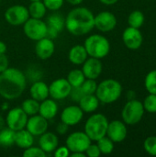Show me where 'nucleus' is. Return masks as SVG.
<instances>
[{"label":"nucleus","instance_id":"obj_1","mask_svg":"<svg viewBox=\"0 0 156 157\" xmlns=\"http://www.w3.org/2000/svg\"><path fill=\"white\" fill-rule=\"evenodd\" d=\"M27 86L26 76L19 69L8 67L0 73V96L6 100L18 98Z\"/></svg>","mask_w":156,"mask_h":157},{"label":"nucleus","instance_id":"obj_2","mask_svg":"<svg viewBox=\"0 0 156 157\" xmlns=\"http://www.w3.org/2000/svg\"><path fill=\"white\" fill-rule=\"evenodd\" d=\"M65 28L72 35H86L95 28V16L86 7H75L65 17Z\"/></svg>","mask_w":156,"mask_h":157},{"label":"nucleus","instance_id":"obj_3","mask_svg":"<svg viewBox=\"0 0 156 157\" xmlns=\"http://www.w3.org/2000/svg\"><path fill=\"white\" fill-rule=\"evenodd\" d=\"M122 93V86L120 83L115 79H106L97 85L96 96L99 102L104 104H110L117 101Z\"/></svg>","mask_w":156,"mask_h":157},{"label":"nucleus","instance_id":"obj_4","mask_svg":"<svg viewBox=\"0 0 156 157\" xmlns=\"http://www.w3.org/2000/svg\"><path fill=\"white\" fill-rule=\"evenodd\" d=\"M108 121L106 116L101 113L90 116L85 124V132L91 141L97 142L100 138L107 135Z\"/></svg>","mask_w":156,"mask_h":157},{"label":"nucleus","instance_id":"obj_5","mask_svg":"<svg viewBox=\"0 0 156 157\" xmlns=\"http://www.w3.org/2000/svg\"><path fill=\"white\" fill-rule=\"evenodd\" d=\"M86 51L90 57L102 59L106 57L110 51V43L108 39L99 34L89 36L84 44Z\"/></svg>","mask_w":156,"mask_h":157},{"label":"nucleus","instance_id":"obj_6","mask_svg":"<svg viewBox=\"0 0 156 157\" xmlns=\"http://www.w3.org/2000/svg\"><path fill=\"white\" fill-rule=\"evenodd\" d=\"M144 114V108L141 101L132 99L128 101L121 112L123 121L129 125H134L141 121Z\"/></svg>","mask_w":156,"mask_h":157},{"label":"nucleus","instance_id":"obj_7","mask_svg":"<svg viewBox=\"0 0 156 157\" xmlns=\"http://www.w3.org/2000/svg\"><path fill=\"white\" fill-rule=\"evenodd\" d=\"M23 29L25 35L35 41L47 35V24L42 19L39 18L29 17V19L23 24Z\"/></svg>","mask_w":156,"mask_h":157},{"label":"nucleus","instance_id":"obj_8","mask_svg":"<svg viewBox=\"0 0 156 157\" xmlns=\"http://www.w3.org/2000/svg\"><path fill=\"white\" fill-rule=\"evenodd\" d=\"M29 17V10L26 6L16 5L8 7L5 12L6 21L12 26H21Z\"/></svg>","mask_w":156,"mask_h":157},{"label":"nucleus","instance_id":"obj_9","mask_svg":"<svg viewBox=\"0 0 156 157\" xmlns=\"http://www.w3.org/2000/svg\"><path fill=\"white\" fill-rule=\"evenodd\" d=\"M91 140L89 137L86 134V132H75L71 133L65 142L66 147L69 149L70 152H81L85 153L86 148L91 144Z\"/></svg>","mask_w":156,"mask_h":157},{"label":"nucleus","instance_id":"obj_10","mask_svg":"<svg viewBox=\"0 0 156 157\" xmlns=\"http://www.w3.org/2000/svg\"><path fill=\"white\" fill-rule=\"evenodd\" d=\"M29 116L21 108H14L8 111L6 118V124L8 128L17 132L26 128Z\"/></svg>","mask_w":156,"mask_h":157},{"label":"nucleus","instance_id":"obj_11","mask_svg":"<svg viewBox=\"0 0 156 157\" xmlns=\"http://www.w3.org/2000/svg\"><path fill=\"white\" fill-rule=\"evenodd\" d=\"M71 89L72 86L67 79L59 78L49 86V96L54 100H62L69 96Z\"/></svg>","mask_w":156,"mask_h":157},{"label":"nucleus","instance_id":"obj_12","mask_svg":"<svg viewBox=\"0 0 156 157\" xmlns=\"http://www.w3.org/2000/svg\"><path fill=\"white\" fill-rule=\"evenodd\" d=\"M117 18L114 14L108 11H103L95 16V28L102 32H108L115 29Z\"/></svg>","mask_w":156,"mask_h":157},{"label":"nucleus","instance_id":"obj_13","mask_svg":"<svg viewBox=\"0 0 156 157\" xmlns=\"http://www.w3.org/2000/svg\"><path fill=\"white\" fill-rule=\"evenodd\" d=\"M48 120L43 118L40 115H33L28 119L26 129L33 136H40L48 130Z\"/></svg>","mask_w":156,"mask_h":157},{"label":"nucleus","instance_id":"obj_14","mask_svg":"<svg viewBox=\"0 0 156 157\" xmlns=\"http://www.w3.org/2000/svg\"><path fill=\"white\" fill-rule=\"evenodd\" d=\"M122 40L125 46L130 50H137L143 44V35L139 29L129 27L122 34Z\"/></svg>","mask_w":156,"mask_h":157},{"label":"nucleus","instance_id":"obj_15","mask_svg":"<svg viewBox=\"0 0 156 157\" xmlns=\"http://www.w3.org/2000/svg\"><path fill=\"white\" fill-rule=\"evenodd\" d=\"M47 38L55 39L58 34L65 27V18L61 14H52L49 17L47 21Z\"/></svg>","mask_w":156,"mask_h":157},{"label":"nucleus","instance_id":"obj_16","mask_svg":"<svg viewBox=\"0 0 156 157\" xmlns=\"http://www.w3.org/2000/svg\"><path fill=\"white\" fill-rule=\"evenodd\" d=\"M127 128L124 122L120 121H113L108 122L107 135L114 143H120L127 136Z\"/></svg>","mask_w":156,"mask_h":157},{"label":"nucleus","instance_id":"obj_17","mask_svg":"<svg viewBox=\"0 0 156 157\" xmlns=\"http://www.w3.org/2000/svg\"><path fill=\"white\" fill-rule=\"evenodd\" d=\"M84 117V112L79 106H69L65 108L61 114V121L68 126L78 124Z\"/></svg>","mask_w":156,"mask_h":157},{"label":"nucleus","instance_id":"obj_18","mask_svg":"<svg viewBox=\"0 0 156 157\" xmlns=\"http://www.w3.org/2000/svg\"><path fill=\"white\" fill-rule=\"evenodd\" d=\"M55 45L51 39L44 37L39 40L35 45V52L38 58L41 60H47L54 53Z\"/></svg>","mask_w":156,"mask_h":157},{"label":"nucleus","instance_id":"obj_19","mask_svg":"<svg viewBox=\"0 0 156 157\" xmlns=\"http://www.w3.org/2000/svg\"><path fill=\"white\" fill-rule=\"evenodd\" d=\"M103 65L100 62V59L90 57L86 59L83 63L82 71L87 79H97L102 73Z\"/></svg>","mask_w":156,"mask_h":157},{"label":"nucleus","instance_id":"obj_20","mask_svg":"<svg viewBox=\"0 0 156 157\" xmlns=\"http://www.w3.org/2000/svg\"><path fill=\"white\" fill-rule=\"evenodd\" d=\"M58 144H59L58 137L52 132H46L40 136V140H39L40 148L42 151H44L46 154L54 152L58 147Z\"/></svg>","mask_w":156,"mask_h":157},{"label":"nucleus","instance_id":"obj_21","mask_svg":"<svg viewBox=\"0 0 156 157\" xmlns=\"http://www.w3.org/2000/svg\"><path fill=\"white\" fill-rule=\"evenodd\" d=\"M58 113V106L54 99L46 98L45 100L41 101L40 104V109L39 114L45 118L46 120H51L53 119Z\"/></svg>","mask_w":156,"mask_h":157},{"label":"nucleus","instance_id":"obj_22","mask_svg":"<svg viewBox=\"0 0 156 157\" xmlns=\"http://www.w3.org/2000/svg\"><path fill=\"white\" fill-rule=\"evenodd\" d=\"M29 94L32 98L41 102L49 97V86L42 81H36L30 86Z\"/></svg>","mask_w":156,"mask_h":157},{"label":"nucleus","instance_id":"obj_23","mask_svg":"<svg viewBox=\"0 0 156 157\" xmlns=\"http://www.w3.org/2000/svg\"><path fill=\"white\" fill-rule=\"evenodd\" d=\"M33 143H34V136L27 129H22V130L16 132L15 144L17 147L25 150L32 146Z\"/></svg>","mask_w":156,"mask_h":157},{"label":"nucleus","instance_id":"obj_24","mask_svg":"<svg viewBox=\"0 0 156 157\" xmlns=\"http://www.w3.org/2000/svg\"><path fill=\"white\" fill-rule=\"evenodd\" d=\"M78 106L86 113H92L96 111L99 106V100L95 94L84 95V97L78 102Z\"/></svg>","mask_w":156,"mask_h":157},{"label":"nucleus","instance_id":"obj_25","mask_svg":"<svg viewBox=\"0 0 156 157\" xmlns=\"http://www.w3.org/2000/svg\"><path fill=\"white\" fill-rule=\"evenodd\" d=\"M87 52L85 46L83 45H74L69 51V60L73 64L81 65L87 59Z\"/></svg>","mask_w":156,"mask_h":157},{"label":"nucleus","instance_id":"obj_26","mask_svg":"<svg viewBox=\"0 0 156 157\" xmlns=\"http://www.w3.org/2000/svg\"><path fill=\"white\" fill-rule=\"evenodd\" d=\"M28 10H29V17L42 19L46 15L47 8L43 4V2L40 0V1H31V3L28 7Z\"/></svg>","mask_w":156,"mask_h":157},{"label":"nucleus","instance_id":"obj_27","mask_svg":"<svg viewBox=\"0 0 156 157\" xmlns=\"http://www.w3.org/2000/svg\"><path fill=\"white\" fill-rule=\"evenodd\" d=\"M16 132L8 127H4L0 130V145L4 147H10L15 144Z\"/></svg>","mask_w":156,"mask_h":157},{"label":"nucleus","instance_id":"obj_28","mask_svg":"<svg viewBox=\"0 0 156 157\" xmlns=\"http://www.w3.org/2000/svg\"><path fill=\"white\" fill-rule=\"evenodd\" d=\"M66 79L68 80L72 87H78L82 86V84L86 80V76L82 70L74 69L68 74V76Z\"/></svg>","mask_w":156,"mask_h":157},{"label":"nucleus","instance_id":"obj_29","mask_svg":"<svg viewBox=\"0 0 156 157\" xmlns=\"http://www.w3.org/2000/svg\"><path fill=\"white\" fill-rule=\"evenodd\" d=\"M21 109L25 111V113L30 117L33 115H36L39 113V109H40V103L39 101H37L34 98H28L25 99L22 104H21Z\"/></svg>","mask_w":156,"mask_h":157},{"label":"nucleus","instance_id":"obj_30","mask_svg":"<svg viewBox=\"0 0 156 157\" xmlns=\"http://www.w3.org/2000/svg\"><path fill=\"white\" fill-rule=\"evenodd\" d=\"M97 144L102 155H109L114 150V142L107 136H104L97 140Z\"/></svg>","mask_w":156,"mask_h":157},{"label":"nucleus","instance_id":"obj_31","mask_svg":"<svg viewBox=\"0 0 156 157\" xmlns=\"http://www.w3.org/2000/svg\"><path fill=\"white\" fill-rule=\"evenodd\" d=\"M143 22H144V15L140 10L132 11L128 17V23L130 27L132 28L140 29L143 26Z\"/></svg>","mask_w":156,"mask_h":157},{"label":"nucleus","instance_id":"obj_32","mask_svg":"<svg viewBox=\"0 0 156 157\" xmlns=\"http://www.w3.org/2000/svg\"><path fill=\"white\" fill-rule=\"evenodd\" d=\"M144 85L150 94L156 95V70H153L145 77Z\"/></svg>","mask_w":156,"mask_h":157},{"label":"nucleus","instance_id":"obj_33","mask_svg":"<svg viewBox=\"0 0 156 157\" xmlns=\"http://www.w3.org/2000/svg\"><path fill=\"white\" fill-rule=\"evenodd\" d=\"M97 87V84L95 79H87L84 81V83L81 86V88L85 95H92L96 94Z\"/></svg>","mask_w":156,"mask_h":157},{"label":"nucleus","instance_id":"obj_34","mask_svg":"<svg viewBox=\"0 0 156 157\" xmlns=\"http://www.w3.org/2000/svg\"><path fill=\"white\" fill-rule=\"evenodd\" d=\"M143 105L146 111L150 113H156V95L150 94L147 96Z\"/></svg>","mask_w":156,"mask_h":157},{"label":"nucleus","instance_id":"obj_35","mask_svg":"<svg viewBox=\"0 0 156 157\" xmlns=\"http://www.w3.org/2000/svg\"><path fill=\"white\" fill-rule=\"evenodd\" d=\"M144 150L151 155L156 156V136H150L144 141Z\"/></svg>","mask_w":156,"mask_h":157},{"label":"nucleus","instance_id":"obj_36","mask_svg":"<svg viewBox=\"0 0 156 157\" xmlns=\"http://www.w3.org/2000/svg\"><path fill=\"white\" fill-rule=\"evenodd\" d=\"M46 153L42 151L40 147H34L30 146L27 149H25L23 155L25 157H44L46 156Z\"/></svg>","mask_w":156,"mask_h":157},{"label":"nucleus","instance_id":"obj_37","mask_svg":"<svg viewBox=\"0 0 156 157\" xmlns=\"http://www.w3.org/2000/svg\"><path fill=\"white\" fill-rule=\"evenodd\" d=\"M41 1L45 5L46 8L51 11L59 10L63 6L64 2V0H41Z\"/></svg>","mask_w":156,"mask_h":157},{"label":"nucleus","instance_id":"obj_38","mask_svg":"<svg viewBox=\"0 0 156 157\" xmlns=\"http://www.w3.org/2000/svg\"><path fill=\"white\" fill-rule=\"evenodd\" d=\"M84 92L81 88V86H78V87H72L71 89V92L69 94L71 99L74 102H79L80 99L84 97Z\"/></svg>","mask_w":156,"mask_h":157},{"label":"nucleus","instance_id":"obj_39","mask_svg":"<svg viewBox=\"0 0 156 157\" xmlns=\"http://www.w3.org/2000/svg\"><path fill=\"white\" fill-rule=\"evenodd\" d=\"M85 154H86V156L89 157H98L100 156V155H101L97 144H90L89 146L86 148Z\"/></svg>","mask_w":156,"mask_h":157},{"label":"nucleus","instance_id":"obj_40","mask_svg":"<svg viewBox=\"0 0 156 157\" xmlns=\"http://www.w3.org/2000/svg\"><path fill=\"white\" fill-rule=\"evenodd\" d=\"M54 156L55 157H68L70 156V151L66 146L57 147L54 151Z\"/></svg>","mask_w":156,"mask_h":157},{"label":"nucleus","instance_id":"obj_41","mask_svg":"<svg viewBox=\"0 0 156 157\" xmlns=\"http://www.w3.org/2000/svg\"><path fill=\"white\" fill-rule=\"evenodd\" d=\"M9 62L6 53H0V73L8 68Z\"/></svg>","mask_w":156,"mask_h":157},{"label":"nucleus","instance_id":"obj_42","mask_svg":"<svg viewBox=\"0 0 156 157\" xmlns=\"http://www.w3.org/2000/svg\"><path fill=\"white\" fill-rule=\"evenodd\" d=\"M68 125L67 124H65V123H63V121L61 122V123H59L58 125H57V128H56V131H57V132L60 134V135H64L66 132H67V131H68Z\"/></svg>","mask_w":156,"mask_h":157},{"label":"nucleus","instance_id":"obj_43","mask_svg":"<svg viewBox=\"0 0 156 157\" xmlns=\"http://www.w3.org/2000/svg\"><path fill=\"white\" fill-rule=\"evenodd\" d=\"M102 4L104 5H107V6H111V5H114L116 4L119 0H99Z\"/></svg>","mask_w":156,"mask_h":157},{"label":"nucleus","instance_id":"obj_44","mask_svg":"<svg viewBox=\"0 0 156 157\" xmlns=\"http://www.w3.org/2000/svg\"><path fill=\"white\" fill-rule=\"evenodd\" d=\"M6 45L5 42L0 40V53H6Z\"/></svg>","mask_w":156,"mask_h":157},{"label":"nucleus","instance_id":"obj_45","mask_svg":"<svg viewBox=\"0 0 156 157\" xmlns=\"http://www.w3.org/2000/svg\"><path fill=\"white\" fill-rule=\"evenodd\" d=\"M64 1H67V3L73 5V6H78L80 5L84 0H64Z\"/></svg>","mask_w":156,"mask_h":157},{"label":"nucleus","instance_id":"obj_46","mask_svg":"<svg viewBox=\"0 0 156 157\" xmlns=\"http://www.w3.org/2000/svg\"><path fill=\"white\" fill-rule=\"evenodd\" d=\"M71 157H86V154L85 153H81V152H74V153H72L70 155Z\"/></svg>","mask_w":156,"mask_h":157},{"label":"nucleus","instance_id":"obj_47","mask_svg":"<svg viewBox=\"0 0 156 157\" xmlns=\"http://www.w3.org/2000/svg\"><path fill=\"white\" fill-rule=\"evenodd\" d=\"M6 125V120H4V118L2 116H0V130L2 128H4Z\"/></svg>","mask_w":156,"mask_h":157},{"label":"nucleus","instance_id":"obj_48","mask_svg":"<svg viewBox=\"0 0 156 157\" xmlns=\"http://www.w3.org/2000/svg\"><path fill=\"white\" fill-rule=\"evenodd\" d=\"M29 1H40V0H29Z\"/></svg>","mask_w":156,"mask_h":157}]
</instances>
